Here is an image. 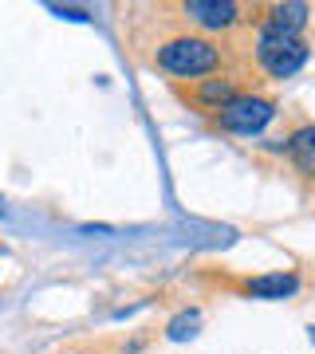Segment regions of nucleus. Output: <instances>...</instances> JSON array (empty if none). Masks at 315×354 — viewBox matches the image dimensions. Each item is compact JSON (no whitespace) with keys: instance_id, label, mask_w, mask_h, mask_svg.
Listing matches in <instances>:
<instances>
[{"instance_id":"nucleus-4","label":"nucleus","mask_w":315,"mask_h":354,"mask_svg":"<svg viewBox=\"0 0 315 354\" xmlns=\"http://www.w3.org/2000/svg\"><path fill=\"white\" fill-rule=\"evenodd\" d=\"M181 12L201 32H228L240 20V8L233 0H189V4H181Z\"/></svg>"},{"instance_id":"nucleus-1","label":"nucleus","mask_w":315,"mask_h":354,"mask_svg":"<svg viewBox=\"0 0 315 354\" xmlns=\"http://www.w3.org/2000/svg\"><path fill=\"white\" fill-rule=\"evenodd\" d=\"M154 64L162 67L165 75L201 79V75H209V71L221 67V48L205 36H170V39L158 44Z\"/></svg>"},{"instance_id":"nucleus-2","label":"nucleus","mask_w":315,"mask_h":354,"mask_svg":"<svg viewBox=\"0 0 315 354\" xmlns=\"http://www.w3.org/2000/svg\"><path fill=\"white\" fill-rule=\"evenodd\" d=\"M256 64L264 67L272 79H291L307 64V44L300 36H291V32L264 24L256 32Z\"/></svg>"},{"instance_id":"nucleus-6","label":"nucleus","mask_w":315,"mask_h":354,"mask_svg":"<svg viewBox=\"0 0 315 354\" xmlns=\"http://www.w3.org/2000/svg\"><path fill=\"white\" fill-rule=\"evenodd\" d=\"M193 99L201 102L205 111H225L228 102L237 99V87H233V79H205L201 87H197V95H193Z\"/></svg>"},{"instance_id":"nucleus-3","label":"nucleus","mask_w":315,"mask_h":354,"mask_svg":"<svg viewBox=\"0 0 315 354\" xmlns=\"http://www.w3.org/2000/svg\"><path fill=\"white\" fill-rule=\"evenodd\" d=\"M272 114H276L272 99H264V95H237L225 111L217 114V122L228 134H256V130H264L272 122Z\"/></svg>"},{"instance_id":"nucleus-8","label":"nucleus","mask_w":315,"mask_h":354,"mask_svg":"<svg viewBox=\"0 0 315 354\" xmlns=\"http://www.w3.org/2000/svg\"><path fill=\"white\" fill-rule=\"evenodd\" d=\"M264 24L280 28V32H291V36H300V28L307 24V4H276Z\"/></svg>"},{"instance_id":"nucleus-5","label":"nucleus","mask_w":315,"mask_h":354,"mask_svg":"<svg viewBox=\"0 0 315 354\" xmlns=\"http://www.w3.org/2000/svg\"><path fill=\"white\" fill-rule=\"evenodd\" d=\"M244 288H249V295H256V299H288V295L300 291V279H296V272H272V276L249 279Z\"/></svg>"},{"instance_id":"nucleus-7","label":"nucleus","mask_w":315,"mask_h":354,"mask_svg":"<svg viewBox=\"0 0 315 354\" xmlns=\"http://www.w3.org/2000/svg\"><path fill=\"white\" fill-rule=\"evenodd\" d=\"M288 153H291V162H296V169L307 177H315V127H303L291 134L288 142Z\"/></svg>"},{"instance_id":"nucleus-10","label":"nucleus","mask_w":315,"mask_h":354,"mask_svg":"<svg viewBox=\"0 0 315 354\" xmlns=\"http://www.w3.org/2000/svg\"><path fill=\"white\" fill-rule=\"evenodd\" d=\"M312 342H315V327H312Z\"/></svg>"},{"instance_id":"nucleus-9","label":"nucleus","mask_w":315,"mask_h":354,"mask_svg":"<svg viewBox=\"0 0 315 354\" xmlns=\"http://www.w3.org/2000/svg\"><path fill=\"white\" fill-rule=\"evenodd\" d=\"M193 327H197V311H186V315H177L174 323H170V339H186Z\"/></svg>"}]
</instances>
